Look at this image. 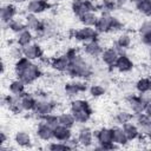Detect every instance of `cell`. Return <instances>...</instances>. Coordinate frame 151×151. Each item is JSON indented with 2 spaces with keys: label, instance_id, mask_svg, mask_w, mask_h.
<instances>
[{
  "label": "cell",
  "instance_id": "obj_5",
  "mask_svg": "<svg viewBox=\"0 0 151 151\" xmlns=\"http://www.w3.org/2000/svg\"><path fill=\"white\" fill-rule=\"evenodd\" d=\"M97 31L96 28L91 27V26H84L81 28H79L78 31H76L74 33V38L79 41H83V42H88V41H92V40H96V37H97Z\"/></svg>",
  "mask_w": 151,
  "mask_h": 151
},
{
  "label": "cell",
  "instance_id": "obj_38",
  "mask_svg": "<svg viewBox=\"0 0 151 151\" xmlns=\"http://www.w3.org/2000/svg\"><path fill=\"white\" fill-rule=\"evenodd\" d=\"M48 149H51L53 151H57V150H70L68 146H67V144L65 142H59V140L55 142V143H52L48 146Z\"/></svg>",
  "mask_w": 151,
  "mask_h": 151
},
{
  "label": "cell",
  "instance_id": "obj_39",
  "mask_svg": "<svg viewBox=\"0 0 151 151\" xmlns=\"http://www.w3.org/2000/svg\"><path fill=\"white\" fill-rule=\"evenodd\" d=\"M139 33L140 35L151 34V21H144L139 27Z\"/></svg>",
  "mask_w": 151,
  "mask_h": 151
},
{
  "label": "cell",
  "instance_id": "obj_14",
  "mask_svg": "<svg viewBox=\"0 0 151 151\" xmlns=\"http://www.w3.org/2000/svg\"><path fill=\"white\" fill-rule=\"evenodd\" d=\"M35 103H37V99H34L29 94L24 93L19 96V106H20V110L22 111H33Z\"/></svg>",
  "mask_w": 151,
  "mask_h": 151
},
{
  "label": "cell",
  "instance_id": "obj_29",
  "mask_svg": "<svg viewBox=\"0 0 151 151\" xmlns=\"http://www.w3.org/2000/svg\"><path fill=\"white\" fill-rule=\"evenodd\" d=\"M8 27H9L13 32H15L17 34L20 33L21 31H24V29L27 28L26 22H24V21H21V20H18V19H13V20H11V21L8 22Z\"/></svg>",
  "mask_w": 151,
  "mask_h": 151
},
{
  "label": "cell",
  "instance_id": "obj_18",
  "mask_svg": "<svg viewBox=\"0 0 151 151\" xmlns=\"http://www.w3.org/2000/svg\"><path fill=\"white\" fill-rule=\"evenodd\" d=\"M0 15H1V20L2 22H9L11 20H13L14 15H15V7L11 4L4 5L0 9Z\"/></svg>",
  "mask_w": 151,
  "mask_h": 151
},
{
  "label": "cell",
  "instance_id": "obj_4",
  "mask_svg": "<svg viewBox=\"0 0 151 151\" xmlns=\"http://www.w3.org/2000/svg\"><path fill=\"white\" fill-rule=\"evenodd\" d=\"M112 134H113L112 129L103 127L99 131H97L96 138H97V142L100 144L99 149H112V147H114L113 142H112Z\"/></svg>",
  "mask_w": 151,
  "mask_h": 151
},
{
  "label": "cell",
  "instance_id": "obj_10",
  "mask_svg": "<svg viewBox=\"0 0 151 151\" xmlns=\"http://www.w3.org/2000/svg\"><path fill=\"white\" fill-rule=\"evenodd\" d=\"M127 104H129L130 109L132 110V112H134L136 114L145 112V109H146V105H147L146 103H144L139 98V96H131L127 99Z\"/></svg>",
  "mask_w": 151,
  "mask_h": 151
},
{
  "label": "cell",
  "instance_id": "obj_15",
  "mask_svg": "<svg viewBox=\"0 0 151 151\" xmlns=\"http://www.w3.org/2000/svg\"><path fill=\"white\" fill-rule=\"evenodd\" d=\"M114 67L120 71V72H129L132 67H133V63L131 61V59L125 55V54H120L114 64Z\"/></svg>",
  "mask_w": 151,
  "mask_h": 151
},
{
  "label": "cell",
  "instance_id": "obj_2",
  "mask_svg": "<svg viewBox=\"0 0 151 151\" xmlns=\"http://www.w3.org/2000/svg\"><path fill=\"white\" fill-rule=\"evenodd\" d=\"M66 72L72 77L87 78L91 76L92 68H91V65L87 61H85L84 58L74 54L73 57L70 58V65Z\"/></svg>",
  "mask_w": 151,
  "mask_h": 151
},
{
  "label": "cell",
  "instance_id": "obj_25",
  "mask_svg": "<svg viewBox=\"0 0 151 151\" xmlns=\"http://www.w3.org/2000/svg\"><path fill=\"white\" fill-rule=\"evenodd\" d=\"M14 140L15 143L19 145V146H28L32 142V138L29 136V133H27L26 131H19L15 133V137H14Z\"/></svg>",
  "mask_w": 151,
  "mask_h": 151
},
{
  "label": "cell",
  "instance_id": "obj_16",
  "mask_svg": "<svg viewBox=\"0 0 151 151\" xmlns=\"http://www.w3.org/2000/svg\"><path fill=\"white\" fill-rule=\"evenodd\" d=\"M37 136L42 140H50L53 138V127L42 122L37 129Z\"/></svg>",
  "mask_w": 151,
  "mask_h": 151
},
{
  "label": "cell",
  "instance_id": "obj_9",
  "mask_svg": "<svg viewBox=\"0 0 151 151\" xmlns=\"http://www.w3.org/2000/svg\"><path fill=\"white\" fill-rule=\"evenodd\" d=\"M72 9L78 17H80L88 11H93V5L88 0H74L72 4Z\"/></svg>",
  "mask_w": 151,
  "mask_h": 151
},
{
  "label": "cell",
  "instance_id": "obj_27",
  "mask_svg": "<svg viewBox=\"0 0 151 151\" xmlns=\"http://www.w3.org/2000/svg\"><path fill=\"white\" fill-rule=\"evenodd\" d=\"M25 22H26V26H27V28H28L29 31H35V32H38L39 29L42 28V27H41V24H40V21H39V19L35 18V14H28V15L26 17Z\"/></svg>",
  "mask_w": 151,
  "mask_h": 151
},
{
  "label": "cell",
  "instance_id": "obj_3",
  "mask_svg": "<svg viewBox=\"0 0 151 151\" xmlns=\"http://www.w3.org/2000/svg\"><path fill=\"white\" fill-rule=\"evenodd\" d=\"M118 20L113 17H111L110 14H103L101 17H98V20L94 25V28L97 32L100 33H106L112 31L113 28H117L118 26Z\"/></svg>",
  "mask_w": 151,
  "mask_h": 151
},
{
  "label": "cell",
  "instance_id": "obj_21",
  "mask_svg": "<svg viewBox=\"0 0 151 151\" xmlns=\"http://www.w3.org/2000/svg\"><path fill=\"white\" fill-rule=\"evenodd\" d=\"M113 131V134H112V142L113 144H117V145H125L129 139L123 130V127H114L112 129Z\"/></svg>",
  "mask_w": 151,
  "mask_h": 151
},
{
  "label": "cell",
  "instance_id": "obj_40",
  "mask_svg": "<svg viewBox=\"0 0 151 151\" xmlns=\"http://www.w3.org/2000/svg\"><path fill=\"white\" fill-rule=\"evenodd\" d=\"M139 98L144 101V103H146V104H149V103H151V90L150 91H145V92H139Z\"/></svg>",
  "mask_w": 151,
  "mask_h": 151
},
{
  "label": "cell",
  "instance_id": "obj_33",
  "mask_svg": "<svg viewBox=\"0 0 151 151\" xmlns=\"http://www.w3.org/2000/svg\"><path fill=\"white\" fill-rule=\"evenodd\" d=\"M130 45H131V37H130L129 34L123 33V34H120V35L118 37V39H117V46H118L119 48L125 50V48H127Z\"/></svg>",
  "mask_w": 151,
  "mask_h": 151
},
{
  "label": "cell",
  "instance_id": "obj_44",
  "mask_svg": "<svg viewBox=\"0 0 151 151\" xmlns=\"http://www.w3.org/2000/svg\"><path fill=\"white\" fill-rule=\"evenodd\" d=\"M146 1H147V2H149V4L151 5V0H146Z\"/></svg>",
  "mask_w": 151,
  "mask_h": 151
},
{
  "label": "cell",
  "instance_id": "obj_26",
  "mask_svg": "<svg viewBox=\"0 0 151 151\" xmlns=\"http://www.w3.org/2000/svg\"><path fill=\"white\" fill-rule=\"evenodd\" d=\"M58 120H59V124H60V125H64V126L70 127V129L73 127L74 124L77 123L76 119H74V116L72 114V112H71V113L65 112V113L59 114V116H58Z\"/></svg>",
  "mask_w": 151,
  "mask_h": 151
},
{
  "label": "cell",
  "instance_id": "obj_17",
  "mask_svg": "<svg viewBox=\"0 0 151 151\" xmlns=\"http://www.w3.org/2000/svg\"><path fill=\"white\" fill-rule=\"evenodd\" d=\"M46 7H47V4L44 0H31L27 4L26 9L29 14H38V13H41L42 11H45Z\"/></svg>",
  "mask_w": 151,
  "mask_h": 151
},
{
  "label": "cell",
  "instance_id": "obj_42",
  "mask_svg": "<svg viewBox=\"0 0 151 151\" xmlns=\"http://www.w3.org/2000/svg\"><path fill=\"white\" fill-rule=\"evenodd\" d=\"M147 117H150L151 118V103H149L147 105H146V109H145V112H144Z\"/></svg>",
  "mask_w": 151,
  "mask_h": 151
},
{
  "label": "cell",
  "instance_id": "obj_37",
  "mask_svg": "<svg viewBox=\"0 0 151 151\" xmlns=\"http://www.w3.org/2000/svg\"><path fill=\"white\" fill-rule=\"evenodd\" d=\"M116 119H117V122H118L119 124L123 125V124H125V123H127V122H131L132 114L129 113V112H119V113L117 114Z\"/></svg>",
  "mask_w": 151,
  "mask_h": 151
},
{
  "label": "cell",
  "instance_id": "obj_32",
  "mask_svg": "<svg viewBox=\"0 0 151 151\" xmlns=\"http://www.w3.org/2000/svg\"><path fill=\"white\" fill-rule=\"evenodd\" d=\"M136 88L138 92H145V91H150L151 90V79L149 78H142L137 81L136 84Z\"/></svg>",
  "mask_w": 151,
  "mask_h": 151
},
{
  "label": "cell",
  "instance_id": "obj_11",
  "mask_svg": "<svg viewBox=\"0 0 151 151\" xmlns=\"http://www.w3.org/2000/svg\"><path fill=\"white\" fill-rule=\"evenodd\" d=\"M53 138L59 142H66L70 138H72V132L70 127H66L64 125H57L53 129Z\"/></svg>",
  "mask_w": 151,
  "mask_h": 151
},
{
  "label": "cell",
  "instance_id": "obj_13",
  "mask_svg": "<svg viewBox=\"0 0 151 151\" xmlns=\"http://www.w3.org/2000/svg\"><path fill=\"white\" fill-rule=\"evenodd\" d=\"M84 51H85V53H86L87 55H90V57H92V58H97V57L101 55V53H103L104 50H103L101 45H100L98 41L92 40V41L85 42V45H84Z\"/></svg>",
  "mask_w": 151,
  "mask_h": 151
},
{
  "label": "cell",
  "instance_id": "obj_35",
  "mask_svg": "<svg viewBox=\"0 0 151 151\" xmlns=\"http://www.w3.org/2000/svg\"><path fill=\"white\" fill-rule=\"evenodd\" d=\"M42 122L44 123H46L47 125H50L51 127H55L57 125H59V120H58V116H54V114H52V113H50V114H47V116H45V117H42Z\"/></svg>",
  "mask_w": 151,
  "mask_h": 151
},
{
  "label": "cell",
  "instance_id": "obj_20",
  "mask_svg": "<svg viewBox=\"0 0 151 151\" xmlns=\"http://www.w3.org/2000/svg\"><path fill=\"white\" fill-rule=\"evenodd\" d=\"M32 39H33V35H32V32L28 28L21 31L17 35V42L20 47H25V46L32 44Z\"/></svg>",
  "mask_w": 151,
  "mask_h": 151
},
{
  "label": "cell",
  "instance_id": "obj_6",
  "mask_svg": "<svg viewBox=\"0 0 151 151\" xmlns=\"http://www.w3.org/2000/svg\"><path fill=\"white\" fill-rule=\"evenodd\" d=\"M53 110H54V105L51 101H48V100H37L33 111H34L35 114H38L42 118V117L52 113Z\"/></svg>",
  "mask_w": 151,
  "mask_h": 151
},
{
  "label": "cell",
  "instance_id": "obj_30",
  "mask_svg": "<svg viewBox=\"0 0 151 151\" xmlns=\"http://www.w3.org/2000/svg\"><path fill=\"white\" fill-rule=\"evenodd\" d=\"M136 5H137V9H138L142 14L147 15V17L151 15V5H150L146 0H137Z\"/></svg>",
  "mask_w": 151,
  "mask_h": 151
},
{
  "label": "cell",
  "instance_id": "obj_45",
  "mask_svg": "<svg viewBox=\"0 0 151 151\" xmlns=\"http://www.w3.org/2000/svg\"><path fill=\"white\" fill-rule=\"evenodd\" d=\"M150 60H151V52H150Z\"/></svg>",
  "mask_w": 151,
  "mask_h": 151
},
{
  "label": "cell",
  "instance_id": "obj_23",
  "mask_svg": "<svg viewBox=\"0 0 151 151\" xmlns=\"http://www.w3.org/2000/svg\"><path fill=\"white\" fill-rule=\"evenodd\" d=\"M79 20H80V22L84 26H91L92 27V26L96 25V22L98 20V17H97V14L93 11H88V12L81 14L79 17Z\"/></svg>",
  "mask_w": 151,
  "mask_h": 151
},
{
  "label": "cell",
  "instance_id": "obj_43",
  "mask_svg": "<svg viewBox=\"0 0 151 151\" xmlns=\"http://www.w3.org/2000/svg\"><path fill=\"white\" fill-rule=\"evenodd\" d=\"M13 4H22V2H25L26 0H11Z\"/></svg>",
  "mask_w": 151,
  "mask_h": 151
},
{
  "label": "cell",
  "instance_id": "obj_24",
  "mask_svg": "<svg viewBox=\"0 0 151 151\" xmlns=\"http://www.w3.org/2000/svg\"><path fill=\"white\" fill-rule=\"evenodd\" d=\"M25 85L26 84L18 78V79L11 81V84H9V91L14 96H21V94L25 93Z\"/></svg>",
  "mask_w": 151,
  "mask_h": 151
},
{
  "label": "cell",
  "instance_id": "obj_8",
  "mask_svg": "<svg viewBox=\"0 0 151 151\" xmlns=\"http://www.w3.org/2000/svg\"><path fill=\"white\" fill-rule=\"evenodd\" d=\"M42 54V51L40 48V46L38 44H29L25 47H22V55L26 57L29 60H35L38 58H40Z\"/></svg>",
  "mask_w": 151,
  "mask_h": 151
},
{
  "label": "cell",
  "instance_id": "obj_28",
  "mask_svg": "<svg viewBox=\"0 0 151 151\" xmlns=\"http://www.w3.org/2000/svg\"><path fill=\"white\" fill-rule=\"evenodd\" d=\"M72 114L74 116V119L77 123L84 124L90 119L91 116V110L90 109H84V110H79V111H74L72 112Z\"/></svg>",
  "mask_w": 151,
  "mask_h": 151
},
{
  "label": "cell",
  "instance_id": "obj_34",
  "mask_svg": "<svg viewBox=\"0 0 151 151\" xmlns=\"http://www.w3.org/2000/svg\"><path fill=\"white\" fill-rule=\"evenodd\" d=\"M71 112H74V111H79V110H84V109H90L88 104L85 101V100H81V99H76L71 103Z\"/></svg>",
  "mask_w": 151,
  "mask_h": 151
},
{
  "label": "cell",
  "instance_id": "obj_22",
  "mask_svg": "<svg viewBox=\"0 0 151 151\" xmlns=\"http://www.w3.org/2000/svg\"><path fill=\"white\" fill-rule=\"evenodd\" d=\"M123 130H124V132H125V134H126V137H127L129 140L136 139L138 137V134H139L138 126L136 124L131 123V122H127V123L123 124Z\"/></svg>",
  "mask_w": 151,
  "mask_h": 151
},
{
  "label": "cell",
  "instance_id": "obj_19",
  "mask_svg": "<svg viewBox=\"0 0 151 151\" xmlns=\"http://www.w3.org/2000/svg\"><path fill=\"white\" fill-rule=\"evenodd\" d=\"M68 65H70V58L68 55H61V57H58L55 58L53 61H52V67L57 71H60V72H64V71H67L68 68Z\"/></svg>",
  "mask_w": 151,
  "mask_h": 151
},
{
  "label": "cell",
  "instance_id": "obj_31",
  "mask_svg": "<svg viewBox=\"0 0 151 151\" xmlns=\"http://www.w3.org/2000/svg\"><path fill=\"white\" fill-rule=\"evenodd\" d=\"M86 88V85L84 86V84H80V83H72V84H68L66 86V92L68 93V96H73V94H77L78 92L83 91Z\"/></svg>",
  "mask_w": 151,
  "mask_h": 151
},
{
  "label": "cell",
  "instance_id": "obj_1",
  "mask_svg": "<svg viewBox=\"0 0 151 151\" xmlns=\"http://www.w3.org/2000/svg\"><path fill=\"white\" fill-rule=\"evenodd\" d=\"M15 73L20 80H22L26 85L35 81L40 76V68L38 65L33 64L32 60L26 57H21L18 59L15 64Z\"/></svg>",
  "mask_w": 151,
  "mask_h": 151
},
{
  "label": "cell",
  "instance_id": "obj_41",
  "mask_svg": "<svg viewBox=\"0 0 151 151\" xmlns=\"http://www.w3.org/2000/svg\"><path fill=\"white\" fill-rule=\"evenodd\" d=\"M142 42L147 46L151 47V34H146V35H142Z\"/></svg>",
  "mask_w": 151,
  "mask_h": 151
},
{
  "label": "cell",
  "instance_id": "obj_7",
  "mask_svg": "<svg viewBox=\"0 0 151 151\" xmlns=\"http://www.w3.org/2000/svg\"><path fill=\"white\" fill-rule=\"evenodd\" d=\"M119 55H120V53L116 47H109V48L103 51L100 57H101V60L104 64H106L109 66H114Z\"/></svg>",
  "mask_w": 151,
  "mask_h": 151
},
{
  "label": "cell",
  "instance_id": "obj_36",
  "mask_svg": "<svg viewBox=\"0 0 151 151\" xmlns=\"http://www.w3.org/2000/svg\"><path fill=\"white\" fill-rule=\"evenodd\" d=\"M90 93L92 97H100L105 93V88L101 85H92L90 87Z\"/></svg>",
  "mask_w": 151,
  "mask_h": 151
},
{
  "label": "cell",
  "instance_id": "obj_12",
  "mask_svg": "<svg viewBox=\"0 0 151 151\" xmlns=\"http://www.w3.org/2000/svg\"><path fill=\"white\" fill-rule=\"evenodd\" d=\"M77 139H78V143H79L80 146L87 147L93 143V133H92V131L90 129L83 127V129L79 130Z\"/></svg>",
  "mask_w": 151,
  "mask_h": 151
}]
</instances>
